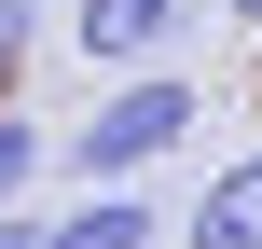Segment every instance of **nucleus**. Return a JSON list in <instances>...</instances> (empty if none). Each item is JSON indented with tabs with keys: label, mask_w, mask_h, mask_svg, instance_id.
Segmentation results:
<instances>
[{
	"label": "nucleus",
	"mask_w": 262,
	"mask_h": 249,
	"mask_svg": "<svg viewBox=\"0 0 262 249\" xmlns=\"http://www.w3.org/2000/svg\"><path fill=\"white\" fill-rule=\"evenodd\" d=\"M193 125H207V97H193L180 69H152V83H111V97L69 125V180H83V194H138V166H166Z\"/></svg>",
	"instance_id": "1"
},
{
	"label": "nucleus",
	"mask_w": 262,
	"mask_h": 249,
	"mask_svg": "<svg viewBox=\"0 0 262 249\" xmlns=\"http://www.w3.org/2000/svg\"><path fill=\"white\" fill-rule=\"evenodd\" d=\"M180 28H193V0H69V42L97 83H152L180 55Z\"/></svg>",
	"instance_id": "2"
},
{
	"label": "nucleus",
	"mask_w": 262,
	"mask_h": 249,
	"mask_svg": "<svg viewBox=\"0 0 262 249\" xmlns=\"http://www.w3.org/2000/svg\"><path fill=\"white\" fill-rule=\"evenodd\" d=\"M180 249H262V152H235V166H207V194H193V222H180Z\"/></svg>",
	"instance_id": "3"
},
{
	"label": "nucleus",
	"mask_w": 262,
	"mask_h": 249,
	"mask_svg": "<svg viewBox=\"0 0 262 249\" xmlns=\"http://www.w3.org/2000/svg\"><path fill=\"white\" fill-rule=\"evenodd\" d=\"M41 249H166V222H152L138 194H69V208H55V236H41Z\"/></svg>",
	"instance_id": "4"
},
{
	"label": "nucleus",
	"mask_w": 262,
	"mask_h": 249,
	"mask_svg": "<svg viewBox=\"0 0 262 249\" xmlns=\"http://www.w3.org/2000/svg\"><path fill=\"white\" fill-rule=\"evenodd\" d=\"M28 180H41V125L0 111V208H28Z\"/></svg>",
	"instance_id": "5"
},
{
	"label": "nucleus",
	"mask_w": 262,
	"mask_h": 249,
	"mask_svg": "<svg viewBox=\"0 0 262 249\" xmlns=\"http://www.w3.org/2000/svg\"><path fill=\"white\" fill-rule=\"evenodd\" d=\"M41 236H55V222H28V208H0V249H41Z\"/></svg>",
	"instance_id": "6"
},
{
	"label": "nucleus",
	"mask_w": 262,
	"mask_h": 249,
	"mask_svg": "<svg viewBox=\"0 0 262 249\" xmlns=\"http://www.w3.org/2000/svg\"><path fill=\"white\" fill-rule=\"evenodd\" d=\"M0 28H28V14H14V0H0Z\"/></svg>",
	"instance_id": "7"
},
{
	"label": "nucleus",
	"mask_w": 262,
	"mask_h": 249,
	"mask_svg": "<svg viewBox=\"0 0 262 249\" xmlns=\"http://www.w3.org/2000/svg\"><path fill=\"white\" fill-rule=\"evenodd\" d=\"M235 14H249V28H262V0H235Z\"/></svg>",
	"instance_id": "8"
}]
</instances>
